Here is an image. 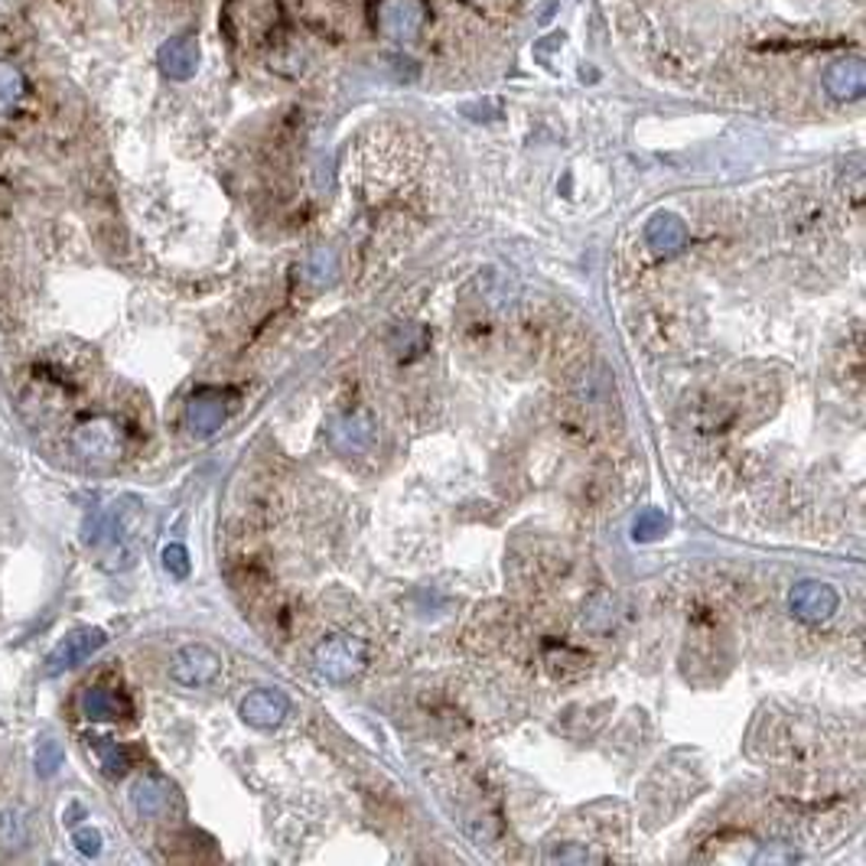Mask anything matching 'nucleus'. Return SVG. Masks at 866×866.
<instances>
[{
	"mask_svg": "<svg viewBox=\"0 0 866 866\" xmlns=\"http://www.w3.org/2000/svg\"><path fill=\"white\" fill-rule=\"evenodd\" d=\"M362 668H365V645L359 639H352V636H329L326 642H319V649H316V672L326 681L346 685Z\"/></svg>",
	"mask_w": 866,
	"mask_h": 866,
	"instance_id": "f257e3e1",
	"label": "nucleus"
},
{
	"mask_svg": "<svg viewBox=\"0 0 866 866\" xmlns=\"http://www.w3.org/2000/svg\"><path fill=\"white\" fill-rule=\"evenodd\" d=\"M427 3L424 0H378L375 23L394 42H411L427 26Z\"/></svg>",
	"mask_w": 866,
	"mask_h": 866,
	"instance_id": "f03ea898",
	"label": "nucleus"
},
{
	"mask_svg": "<svg viewBox=\"0 0 866 866\" xmlns=\"http://www.w3.org/2000/svg\"><path fill=\"white\" fill-rule=\"evenodd\" d=\"M838 606H841L838 590L831 583H821V580H802L789 593V610L802 623H825L838 613Z\"/></svg>",
	"mask_w": 866,
	"mask_h": 866,
	"instance_id": "7ed1b4c3",
	"label": "nucleus"
},
{
	"mask_svg": "<svg viewBox=\"0 0 866 866\" xmlns=\"http://www.w3.org/2000/svg\"><path fill=\"white\" fill-rule=\"evenodd\" d=\"M104 639H108V636H104L101 629H91V626H85V629H72V632L62 636L59 645L49 652V658H46V675H62V672L75 668L78 662L91 658V655L104 645Z\"/></svg>",
	"mask_w": 866,
	"mask_h": 866,
	"instance_id": "20e7f679",
	"label": "nucleus"
},
{
	"mask_svg": "<svg viewBox=\"0 0 866 866\" xmlns=\"http://www.w3.org/2000/svg\"><path fill=\"white\" fill-rule=\"evenodd\" d=\"M170 675L183 688H205L218 678V655L209 645H186L173 655Z\"/></svg>",
	"mask_w": 866,
	"mask_h": 866,
	"instance_id": "39448f33",
	"label": "nucleus"
},
{
	"mask_svg": "<svg viewBox=\"0 0 866 866\" xmlns=\"http://www.w3.org/2000/svg\"><path fill=\"white\" fill-rule=\"evenodd\" d=\"M75 450H78L85 460H91V463H111V460L121 456V450H124V437H121V430H117L111 421H91V424L78 427V434H75Z\"/></svg>",
	"mask_w": 866,
	"mask_h": 866,
	"instance_id": "423d86ee",
	"label": "nucleus"
},
{
	"mask_svg": "<svg viewBox=\"0 0 866 866\" xmlns=\"http://www.w3.org/2000/svg\"><path fill=\"white\" fill-rule=\"evenodd\" d=\"M156 62H160V72L173 81H186L196 75L199 68V39L192 33H179V36H170L160 52H156Z\"/></svg>",
	"mask_w": 866,
	"mask_h": 866,
	"instance_id": "0eeeda50",
	"label": "nucleus"
},
{
	"mask_svg": "<svg viewBox=\"0 0 866 866\" xmlns=\"http://www.w3.org/2000/svg\"><path fill=\"white\" fill-rule=\"evenodd\" d=\"M130 698L124 694L121 685H111V681H98L91 685L85 694H81V714L88 720H124L130 714Z\"/></svg>",
	"mask_w": 866,
	"mask_h": 866,
	"instance_id": "6e6552de",
	"label": "nucleus"
},
{
	"mask_svg": "<svg viewBox=\"0 0 866 866\" xmlns=\"http://www.w3.org/2000/svg\"><path fill=\"white\" fill-rule=\"evenodd\" d=\"M825 88L834 101H857L866 88V65L861 55H844L828 65Z\"/></svg>",
	"mask_w": 866,
	"mask_h": 866,
	"instance_id": "1a4fd4ad",
	"label": "nucleus"
},
{
	"mask_svg": "<svg viewBox=\"0 0 866 866\" xmlns=\"http://www.w3.org/2000/svg\"><path fill=\"white\" fill-rule=\"evenodd\" d=\"M329 437L342 453H368L375 447V421L368 411H352L332 424Z\"/></svg>",
	"mask_w": 866,
	"mask_h": 866,
	"instance_id": "9d476101",
	"label": "nucleus"
},
{
	"mask_svg": "<svg viewBox=\"0 0 866 866\" xmlns=\"http://www.w3.org/2000/svg\"><path fill=\"white\" fill-rule=\"evenodd\" d=\"M645 238L652 251H658L662 258H672L688 248V225L672 212H655L645 225Z\"/></svg>",
	"mask_w": 866,
	"mask_h": 866,
	"instance_id": "9b49d317",
	"label": "nucleus"
},
{
	"mask_svg": "<svg viewBox=\"0 0 866 866\" xmlns=\"http://www.w3.org/2000/svg\"><path fill=\"white\" fill-rule=\"evenodd\" d=\"M287 698L280 691H251L241 701V720L258 727V730H271L287 717Z\"/></svg>",
	"mask_w": 866,
	"mask_h": 866,
	"instance_id": "f8f14e48",
	"label": "nucleus"
},
{
	"mask_svg": "<svg viewBox=\"0 0 866 866\" xmlns=\"http://www.w3.org/2000/svg\"><path fill=\"white\" fill-rule=\"evenodd\" d=\"M225 414L228 411H225V401L222 398H215V394H196L186 404V427L196 437H212L225 424Z\"/></svg>",
	"mask_w": 866,
	"mask_h": 866,
	"instance_id": "ddd939ff",
	"label": "nucleus"
},
{
	"mask_svg": "<svg viewBox=\"0 0 866 866\" xmlns=\"http://www.w3.org/2000/svg\"><path fill=\"white\" fill-rule=\"evenodd\" d=\"M26 75L13 62L0 59V114H16L26 101Z\"/></svg>",
	"mask_w": 866,
	"mask_h": 866,
	"instance_id": "4468645a",
	"label": "nucleus"
},
{
	"mask_svg": "<svg viewBox=\"0 0 866 866\" xmlns=\"http://www.w3.org/2000/svg\"><path fill=\"white\" fill-rule=\"evenodd\" d=\"M336 271H339V258L332 248H316L306 264H303V280L313 287V290H323L336 280Z\"/></svg>",
	"mask_w": 866,
	"mask_h": 866,
	"instance_id": "2eb2a0df",
	"label": "nucleus"
},
{
	"mask_svg": "<svg viewBox=\"0 0 866 866\" xmlns=\"http://www.w3.org/2000/svg\"><path fill=\"white\" fill-rule=\"evenodd\" d=\"M134 808L143 815V818H156V815H163V808H166V802H170V792H166V786L163 782H156V779H140L137 786H134Z\"/></svg>",
	"mask_w": 866,
	"mask_h": 866,
	"instance_id": "dca6fc26",
	"label": "nucleus"
},
{
	"mask_svg": "<svg viewBox=\"0 0 866 866\" xmlns=\"http://www.w3.org/2000/svg\"><path fill=\"white\" fill-rule=\"evenodd\" d=\"M26 848L23 812H0V854H16Z\"/></svg>",
	"mask_w": 866,
	"mask_h": 866,
	"instance_id": "f3484780",
	"label": "nucleus"
},
{
	"mask_svg": "<svg viewBox=\"0 0 866 866\" xmlns=\"http://www.w3.org/2000/svg\"><path fill=\"white\" fill-rule=\"evenodd\" d=\"M665 531H668V518H665L658 509H645V512H642V515H636V522H632V538H636V541H642V544H649V541H658Z\"/></svg>",
	"mask_w": 866,
	"mask_h": 866,
	"instance_id": "a211bd4d",
	"label": "nucleus"
},
{
	"mask_svg": "<svg viewBox=\"0 0 866 866\" xmlns=\"http://www.w3.org/2000/svg\"><path fill=\"white\" fill-rule=\"evenodd\" d=\"M98 756H101L104 776H111V779H117V776H124L130 769V750L121 746V743H101L98 746Z\"/></svg>",
	"mask_w": 866,
	"mask_h": 866,
	"instance_id": "6ab92c4d",
	"label": "nucleus"
},
{
	"mask_svg": "<svg viewBox=\"0 0 866 866\" xmlns=\"http://www.w3.org/2000/svg\"><path fill=\"white\" fill-rule=\"evenodd\" d=\"M424 349H427V332H424L421 326H404V329L398 332V346H394V352H398L401 362H414Z\"/></svg>",
	"mask_w": 866,
	"mask_h": 866,
	"instance_id": "aec40b11",
	"label": "nucleus"
},
{
	"mask_svg": "<svg viewBox=\"0 0 866 866\" xmlns=\"http://www.w3.org/2000/svg\"><path fill=\"white\" fill-rule=\"evenodd\" d=\"M33 766H36V773H39L42 779L55 776V773H59V766H62V746H59L55 740H42V743L36 746Z\"/></svg>",
	"mask_w": 866,
	"mask_h": 866,
	"instance_id": "412c9836",
	"label": "nucleus"
},
{
	"mask_svg": "<svg viewBox=\"0 0 866 866\" xmlns=\"http://www.w3.org/2000/svg\"><path fill=\"white\" fill-rule=\"evenodd\" d=\"M163 567L173 574V577H189V551L183 544H166L163 548Z\"/></svg>",
	"mask_w": 866,
	"mask_h": 866,
	"instance_id": "4be33fe9",
	"label": "nucleus"
},
{
	"mask_svg": "<svg viewBox=\"0 0 866 866\" xmlns=\"http://www.w3.org/2000/svg\"><path fill=\"white\" fill-rule=\"evenodd\" d=\"M72 841H75V848H78L85 857H98V851H101V834H98L95 828H78V831L72 834Z\"/></svg>",
	"mask_w": 866,
	"mask_h": 866,
	"instance_id": "5701e85b",
	"label": "nucleus"
}]
</instances>
